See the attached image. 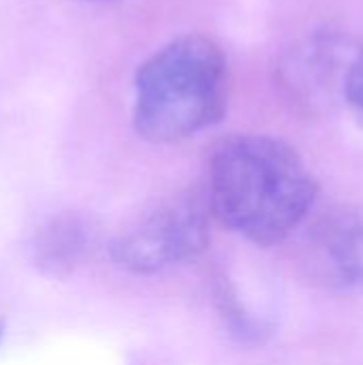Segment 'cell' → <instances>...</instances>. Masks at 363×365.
I'll return each instance as SVG.
<instances>
[{
    "label": "cell",
    "mask_w": 363,
    "mask_h": 365,
    "mask_svg": "<svg viewBox=\"0 0 363 365\" xmlns=\"http://www.w3.org/2000/svg\"><path fill=\"white\" fill-rule=\"evenodd\" d=\"M319 184L289 143L267 135L223 139L208 169V203L231 231L257 246L285 242L310 214Z\"/></svg>",
    "instance_id": "1"
},
{
    "label": "cell",
    "mask_w": 363,
    "mask_h": 365,
    "mask_svg": "<svg viewBox=\"0 0 363 365\" xmlns=\"http://www.w3.org/2000/svg\"><path fill=\"white\" fill-rule=\"evenodd\" d=\"M229 64L205 34H182L135 75L133 124L152 143H178L218 124L229 105Z\"/></svg>",
    "instance_id": "2"
},
{
    "label": "cell",
    "mask_w": 363,
    "mask_h": 365,
    "mask_svg": "<svg viewBox=\"0 0 363 365\" xmlns=\"http://www.w3.org/2000/svg\"><path fill=\"white\" fill-rule=\"evenodd\" d=\"M210 242L208 210L193 195H178L122 229L109 255L113 263L137 276L163 272L199 257Z\"/></svg>",
    "instance_id": "3"
},
{
    "label": "cell",
    "mask_w": 363,
    "mask_h": 365,
    "mask_svg": "<svg viewBox=\"0 0 363 365\" xmlns=\"http://www.w3.org/2000/svg\"><path fill=\"white\" fill-rule=\"evenodd\" d=\"M362 45L342 30L321 28L297 38L276 64L285 96L306 109H325L344 101L351 66Z\"/></svg>",
    "instance_id": "4"
},
{
    "label": "cell",
    "mask_w": 363,
    "mask_h": 365,
    "mask_svg": "<svg viewBox=\"0 0 363 365\" xmlns=\"http://www.w3.org/2000/svg\"><path fill=\"white\" fill-rule=\"evenodd\" d=\"M306 265L325 287L363 289V205L329 210L310 227Z\"/></svg>",
    "instance_id": "5"
},
{
    "label": "cell",
    "mask_w": 363,
    "mask_h": 365,
    "mask_svg": "<svg viewBox=\"0 0 363 365\" xmlns=\"http://www.w3.org/2000/svg\"><path fill=\"white\" fill-rule=\"evenodd\" d=\"M96 244L94 225L77 214H64L49 220L34 240V263L43 274L64 278L73 274Z\"/></svg>",
    "instance_id": "6"
},
{
    "label": "cell",
    "mask_w": 363,
    "mask_h": 365,
    "mask_svg": "<svg viewBox=\"0 0 363 365\" xmlns=\"http://www.w3.org/2000/svg\"><path fill=\"white\" fill-rule=\"evenodd\" d=\"M344 103L351 107L355 120L362 124L363 128V47L359 49L351 73H349V81H347V92H344Z\"/></svg>",
    "instance_id": "7"
},
{
    "label": "cell",
    "mask_w": 363,
    "mask_h": 365,
    "mask_svg": "<svg viewBox=\"0 0 363 365\" xmlns=\"http://www.w3.org/2000/svg\"><path fill=\"white\" fill-rule=\"evenodd\" d=\"M2 331H4V329H2V325H0V340H2Z\"/></svg>",
    "instance_id": "8"
}]
</instances>
